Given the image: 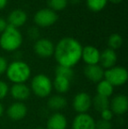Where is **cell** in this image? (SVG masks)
I'll return each instance as SVG.
<instances>
[{"mask_svg": "<svg viewBox=\"0 0 128 129\" xmlns=\"http://www.w3.org/2000/svg\"><path fill=\"white\" fill-rule=\"evenodd\" d=\"M82 50V46L79 41L72 37H64L55 46L54 56L58 65L73 68L80 61Z\"/></svg>", "mask_w": 128, "mask_h": 129, "instance_id": "1", "label": "cell"}, {"mask_svg": "<svg viewBox=\"0 0 128 129\" xmlns=\"http://www.w3.org/2000/svg\"><path fill=\"white\" fill-rule=\"evenodd\" d=\"M23 43V36L19 28L8 25L0 35V48L6 52L18 50Z\"/></svg>", "mask_w": 128, "mask_h": 129, "instance_id": "2", "label": "cell"}, {"mask_svg": "<svg viewBox=\"0 0 128 129\" xmlns=\"http://www.w3.org/2000/svg\"><path fill=\"white\" fill-rule=\"evenodd\" d=\"M5 74L13 83H25L31 77L32 70L26 61L16 60L8 64Z\"/></svg>", "mask_w": 128, "mask_h": 129, "instance_id": "3", "label": "cell"}, {"mask_svg": "<svg viewBox=\"0 0 128 129\" xmlns=\"http://www.w3.org/2000/svg\"><path fill=\"white\" fill-rule=\"evenodd\" d=\"M32 93L39 98H47L51 94L53 83L49 77L45 74H38L34 76L31 82Z\"/></svg>", "mask_w": 128, "mask_h": 129, "instance_id": "4", "label": "cell"}, {"mask_svg": "<svg viewBox=\"0 0 128 129\" xmlns=\"http://www.w3.org/2000/svg\"><path fill=\"white\" fill-rule=\"evenodd\" d=\"M104 78L109 82L113 87L121 86L127 82L128 72L126 69L124 67L114 66L104 70Z\"/></svg>", "mask_w": 128, "mask_h": 129, "instance_id": "5", "label": "cell"}, {"mask_svg": "<svg viewBox=\"0 0 128 129\" xmlns=\"http://www.w3.org/2000/svg\"><path fill=\"white\" fill-rule=\"evenodd\" d=\"M58 19V15L55 11L49 8H42L37 11L33 16V21L39 27H48L55 24Z\"/></svg>", "mask_w": 128, "mask_h": 129, "instance_id": "6", "label": "cell"}, {"mask_svg": "<svg viewBox=\"0 0 128 129\" xmlns=\"http://www.w3.org/2000/svg\"><path fill=\"white\" fill-rule=\"evenodd\" d=\"M33 50L39 57L49 58L54 55L55 45L48 38H39L34 42Z\"/></svg>", "mask_w": 128, "mask_h": 129, "instance_id": "7", "label": "cell"}, {"mask_svg": "<svg viewBox=\"0 0 128 129\" xmlns=\"http://www.w3.org/2000/svg\"><path fill=\"white\" fill-rule=\"evenodd\" d=\"M92 105V99L86 92H79L73 99V108L77 113H87Z\"/></svg>", "mask_w": 128, "mask_h": 129, "instance_id": "8", "label": "cell"}, {"mask_svg": "<svg viewBox=\"0 0 128 129\" xmlns=\"http://www.w3.org/2000/svg\"><path fill=\"white\" fill-rule=\"evenodd\" d=\"M72 129H96V121L88 113H78L72 122Z\"/></svg>", "mask_w": 128, "mask_h": 129, "instance_id": "9", "label": "cell"}, {"mask_svg": "<svg viewBox=\"0 0 128 129\" xmlns=\"http://www.w3.org/2000/svg\"><path fill=\"white\" fill-rule=\"evenodd\" d=\"M8 117L12 120L19 121L23 119L27 114V107L23 102H16L12 103L8 107L6 112Z\"/></svg>", "mask_w": 128, "mask_h": 129, "instance_id": "10", "label": "cell"}, {"mask_svg": "<svg viewBox=\"0 0 128 129\" xmlns=\"http://www.w3.org/2000/svg\"><path fill=\"white\" fill-rule=\"evenodd\" d=\"M81 59H82V61L87 65L98 64L100 60V51L98 50V48L92 45L82 47Z\"/></svg>", "mask_w": 128, "mask_h": 129, "instance_id": "11", "label": "cell"}, {"mask_svg": "<svg viewBox=\"0 0 128 129\" xmlns=\"http://www.w3.org/2000/svg\"><path fill=\"white\" fill-rule=\"evenodd\" d=\"M110 109L117 115H123L128 110V99L125 95H117L110 101Z\"/></svg>", "mask_w": 128, "mask_h": 129, "instance_id": "12", "label": "cell"}, {"mask_svg": "<svg viewBox=\"0 0 128 129\" xmlns=\"http://www.w3.org/2000/svg\"><path fill=\"white\" fill-rule=\"evenodd\" d=\"M10 93L18 102H23L29 99L31 90L26 83H13L10 89Z\"/></svg>", "mask_w": 128, "mask_h": 129, "instance_id": "13", "label": "cell"}, {"mask_svg": "<svg viewBox=\"0 0 128 129\" xmlns=\"http://www.w3.org/2000/svg\"><path fill=\"white\" fill-rule=\"evenodd\" d=\"M27 20V14L21 9H14L9 13L7 17V23L10 26L19 28L26 24Z\"/></svg>", "mask_w": 128, "mask_h": 129, "instance_id": "14", "label": "cell"}, {"mask_svg": "<svg viewBox=\"0 0 128 129\" xmlns=\"http://www.w3.org/2000/svg\"><path fill=\"white\" fill-rule=\"evenodd\" d=\"M118 60V56H117L116 51L112 50L111 48H106L103 52L100 53V60H99V63L100 66L103 69H111L115 66Z\"/></svg>", "mask_w": 128, "mask_h": 129, "instance_id": "15", "label": "cell"}, {"mask_svg": "<svg viewBox=\"0 0 128 129\" xmlns=\"http://www.w3.org/2000/svg\"><path fill=\"white\" fill-rule=\"evenodd\" d=\"M84 76L91 82L99 83L104 79V70L99 64L96 65H87L83 70Z\"/></svg>", "mask_w": 128, "mask_h": 129, "instance_id": "16", "label": "cell"}, {"mask_svg": "<svg viewBox=\"0 0 128 129\" xmlns=\"http://www.w3.org/2000/svg\"><path fill=\"white\" fill-rule=\"evenodd\" d=\"M68 120L61 112H55L48 118L46 129H67Z\"/></svg>", "mask_w": 128, "mask_h": 129, "instance_id": "17", "label": "cell"}, {"mask_svg": "<svg viewBox=\"0 0 128 129\" xmlns=\"http://www.w3.org/2000/svg\"><path fill=\"white\" fill-rule=\"evenodd\" d=\"M70 83L71 80L60 76H55L54 81L52 82L53 88H55V90L60 94H63L68 91L70 88Z\"/></svg>", "mask_w": 128, "mask_h": 129, "instance_id": "18", "label": "cell"}, {"mask_svg": "<svg viewBox=\"0 0 128 129\" xmlns=\"http://www.w3.org/2000/svg\"><path fill=\"white\" fill-rule=\"evenodd\" d=\"M67 99L62 95H54L48 100V106L51 110L60 111L65 108L67 105Z\"/></svg>", "mask_w": 128, "mask_h": 129, "instance_id": "19", "label": "cell"}, {"mask_svg": "<svg viewBox=\"0 0 128 129\" xmlns=\"http://www.w3.org/2000/svg\"><path fill=\"white\" fill-rule=\"evenodd\" d=\"M114 87L111 84L105 79L101 80L99 83H97V95L103 96V97L109 98L112 95Z\"/></svg>", "mask_w": 128, "mask_h": 129, "instance_id": "20", "label": "cell"}, {"mask_svg": "<svg viewBox=\"0 0 128 129\" xmlns=\"http://www.w3.org/2000/svg\"><path fill=\"white\" fill-rule=\"evenodd\" d=\"M92 105L94 108L98 112H102V111L105 110V109L110 108V100L109 98L103 97L100 95H97L92 99Z\"/></svg>", "mask_w": 128, "mask_h": 129, "instance_id": "21", "label": "cell"}, {"mask_svg": "<svg viewBox=\"0 0 128 129\" xmlns=\"http://www.w3.org/2000/svg\"><path fill=\"white\" fill-rule=\"evenodd\" d=\"M108 46L112 50L118 49L123 44V38L118 34H111L108 38Z\"/></svg>", "mask_w": 128, "mask_h": 129, "instance_id": "22", "label": "cell"}, {"mask_svg": "<svg viewBox=\"0 0 128 129\" xmlns=\"http://www.w3.org/2000/svg\"><path fill=\"white\" fill-rule=\"evenodd\" d=\"M108 0H86L88 8L94 12L102 11L107 5Z\"/></svg>", "mask_w": 128, "mask_h": 129, "instance_id": "23", "label": "cell"}, {"mask_svg": "<svg viewBox=\"0 0 128 129\" xmlns=\"http://www.w3.org/2000/svg\"><path fill=\"white\" fill-rule=\"evenodd\" d=\"M55 76H60V77H66L69 80H72L74 77V70L72 68L69 67H65L62 65H57L55 68Z\"/></svg>", "mask_w": 128, "mask_h": 129, "instance_id": "24", "label": "cell"}, {"mask_svg": "<svg viewBox=\"0 0 128 129\" xmlns=\"http://www.w3.org/2000/svg\"><path fill=\"white\" fill-rule=\"evenodd\" d=\"M47 3L49 7V9L55 11H62L67 7L68 4V0H47Z\"/></svg>", "mask_w": 128, "mask_h": 129, "instance_id": "25", "label": "cell"}, {"mask_svg": "<svg viewBox=\"0 0 128 129\" xmlns=\"http://www.w3.org/2000/svg\"><path fill=\"white\" fill-rule=\"evenodd\" d=\"M9 93V86L5 81L0 80V100L4 99Z\"/></svg>", "mask_w": 128, "mask_h": 129, "instance_id": "26", "label": "cell"}, {"mask_svg": "<svg viewBox=\"0 0 128 129\" xmlns=\"http://www.w3.org/2000/svg\"><path fill=\"white\" fill-rule=\"evenodd\" d=\"M101 112V119H104V120H106V121H110L113 119V116H114V113L112 112V111L111 110L110 108L108 109H105V110L102 111Z\"/></svg>", "mask_w": 128, "mask_h": 129, "instance_id": "27", "label": "cell"}, {"mask_svg": "<svg viewBox=\"0 0 128 129\" xmlns=\"http://www.w3.org/2000/svg\"><path fill=\"white\" fill-rule=\"evenodd\" d=\"M27 34L32 40L37 41L39 37V29L37 28V26H32L28 29Z\"/></svg>", "mask_w": 128, "mask_h": 129, "instance_id": "28", "label": "cell"}, {"mask_svg": "<svg viewBox=\"0 0 128 129\" xmlns=\"http://www.w3.org/2000/svg\"><path fill=\"white\" fill-rule=\"evenodd\" d=\"M96 129H111V123L104 119H99L96 122Z\"/></svg>", "mask_w": 128, "mask_h": 129, "instance_id": "29", "label": "cell"}, {"mask_svg": "<svg viewBox=\"0 0 128 129\" xmlns=\"http://www.w3.org/2000/svg\"><path fill=\"white\" fill-rule=\"evenodd\" d=\"M8 67V61L4 56H0V76L6 72Z\"/></svg>", "mask_w": 128, "mask_h": 129, "instance_id": "30", "label": "cell"}, {"mask_svg": "<svg viewBox=\"0 0 128 129\" xmlns=\"http://www.w3.org/2000/svg\"><path fill=\"white\" fill-rule=\"evenodd\" d=\"M7 26H8V23H7L6 19L0 17V34H2V33L5 30V28L7 27Z\"/></svg>", "mask_w": 128, "mask_h": 129, "instance_id": "31", "label": "cell"}, {"mask_svg": "<svg viewBox=\"0 0 128 129\" xmlns=\"http://www.w3.org/2000/svg\"><path fill=\"white\" fill-rule=\"evenodd\" d=\"M7 3H8V0H0V10H3L4 8H5Z\"/></svg>", "mask_w": 128, "mask_h": 129, "instance_id": "32", "label": "cell"}, {"mask_svg": "<svg viewBox=\"0 0 128 129\" xmlns=\"http://www.w3.org/2000/svg\"><path fill=\"white\" fill-rule=\"evenodd\" d=\"M68 2H70V3L72 4V5H77V4H79L81 2V0H68Z\"/></svg>", "mask_w": 128, "mask_h": 129, "instance_id": "33", "label": "cell"}, {"mask_svg": "<svg viewBox=\"0 0 128 129\" xmlns=\"http://www.w3.org/2000/svg\"><path fill=\"white\" fill-rule=\"evenodd\" d=\"M4 113V105H2V103H0V118L2 117Z\"/></svg>", "mask_w": 128, "mask_h": 129, "instance_id": "34", "label": "cell"}, {"mask_svg": "<svg viewBox=\"0 0 128 129\" xmlns=\"http://www.w3.org/2000/svg\"><path fill=\"white\" fill-rule=\"evenodd\" d=\"M108 1H111L113 4H118V3H121L123 0H108Z\"/></svg>", "mask_w": 128, "mask_h": 129, "instance_id": "35", "label": "cell"}, {"mask_svg": "<svg viewBox=\"0 0 128 129\" xmlns=\"http://www.w3.org/2000/svg\"><path fill=\"white\" fill-rule=\"evenodd\" d=\"M35 129H45V128H43V127H37V128H35Z\"/></svg>", "mask_w": 128, "mask_h": 129, "instance_id": "36", "label": "cell"}]
</instances>
